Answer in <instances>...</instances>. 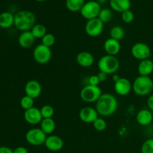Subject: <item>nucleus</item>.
<instances>
[{
	"label": "nucleus",
	"mask_w": 153,
	"mask_h": 153,
	"mask_svg": "<svg viewBox=\"0 0 153 153\" xmlns=\"http://www.w3.org/2000/svg\"><path fill=\"white\" fill-rule=\"evenodd\" d=\"M118 101L113 94L105 93L102 94L98 101L96 102V108L99 115L101 117H110L117 111Z\"/></svg>",
	"instance_id": "1"
},
{
	"label": "nucleus",
	"mask_w": 153,
	"mask_h": 153,
	"mask_svg": "<svg viewBox=\"0 0 153 153\" xmlns=\"http://www.w3.org/2000/svg\"><path fill=\"white\" fill-rule=\"evenodd\" d=\"M36 25V16L29 10H19L14 15V25L18 30L22 31H31Z\"/></svg>",
	"instance_id": "2"
},
{
	"label": "nucleus",
	"mask_w": 153,
	"mask_h": 153,
	"mask_svg": "<svg viewBox=\"0 0 153 153\" xmlns=\"http://www.w3.org/2000/svg\"><path fill=\"white\" fill-rule=\"evenodd\" d=\"M132 91L140 97L149 95L153 91V80L149 76H137L132 83Z\"/></svg>",
	"instance_id": "3"
},
{
	"label": "nucleus",
	"mask_w": 153,
	"mask_h": 153,
	"mask_svg": "<svg viewBox=\"0 0 153 153\" xmlns=\"http://www.w3.org/2000/svg\"><path fill=\"white\" fill-rule=\"evenodd\" d=\"M98 68L100 72L108 75L115 74L120 68V61L116 56L103 55L98 61Z\"/></svg>",
	"instance_id": "4"
},
{
	"label": "nucleus",
	"mask_w": 153,
	"mask_h": 153,
	"mask_svg": "<svg viewBox=\"0 0 153 153\" xmlns=\"http://www.w3.org/2000/svg\"><path fill=\"white\" fill-rule=\"evenodd\" d=\"M102 94L99 86L88 85L84 87L80 92V97L86 103L97 102Z\"/></svg>",
	"instance_id": "5"
},
{
	"label": "nucleus",
	"mask_w": 153,
	"mask_h": 153,
	"mask_svg": "<svg viewBox=\"0 0 153 153\" xmlns=\"http://www.w3.org/2000/svg\"><path fill=\"white\" fill-rule=\"evenodd\" d=\"M47 135L42 131L40 128H33L28 130L25 134V140L28 144L34 146L43 145Z\"/></svg>",
	"instance_id": "6"
},
{
	"label": "nucleus",
	"mask_w": 153,
	"mask_h": 153,
	"mask_svg": "<svg viewBox=\"0 0 153 153\" xmlns=\"http://www.w3.org/2000/svg\"><path fill=\"white\" fill-rule=\"evenodd\" d=\"M101 4L97 1H89L85 2L82 8L81 9L80 13L87 20L95 19L98 17L100 12L101 11Z\"/></svg>",
	"instance_id": "7"
},
{
	"label": "nucleus",
	"mask_w": 153,
	"mask_h": 153,
	"mask_svg": "<svg viewBox=\"0 0 153 153\" xmlns=\"http://www.w3.org/2000/svg\"><path fill=\"white\" fill-rule=\"evenodd\" d=\"M52 55L51 48L47 47L42 43L36 46L33 51L34 60L40 64H46L49 63L52 58Z\"/></svg>",
	"instance_id": "8"
},
{
	"label": "nucleus",
	"mask_w": 153,
	"mask_h": 153,
	"mask_svg": "<svg viewBox=\"0 0 153 153\" xmlns=\"http://www.w3.org/2000/svg\"><path fill=\"white\" fill-rule=\"evenodd\" d=\"M131 53L135 59L140 61L150 58L151 49L146 43L138 42L131 46Z\"/></svg>",
	"instance_id": "9"
},
{
	"label": "nucleus",
	"mask_w": 153,
	"mask_h": 153,
	"mask_svg": "<svg viewBox=\"0 0 153 153\" xmlns=\"http://www.w3.org/2000/svg\"><path fill=\"white\" fill-rule=\"evenodd\" d=\"M85 32L91 37H99L104 29V23L98 17L90 19L85 24Z\"/></svg>",
	"instance_id": "10"
},
{
	"label": "nucleus",
	"mask_w": 153,
	"mask_h": 153,
	"mask_svg": "<svg viewBox=\"0 0 153 153\" xmlns=\"http://www.w3.org/2000/svg\"><path fill=\"white\" fill-rule=\"evenodd\" d=\"M114 91L120 97L127 96L132 90V84L126 78L120 77L118 81L114 82Z\"/></svg>",
	"instance_id": "11"
},
{
	"label": "nucleus",
	"mask_w": 153,
	"mask_h": 153,
	"mask_svg": "<svg viewBox=\"0 0 153 153\" xmlns=\"http://www.w3.org/2000/svg\"><path fill=\"white\" fill-rule=\"evenodd\" d=\"M24 119L30 125H37L40 124L43 120L40 109L36 107L28 109L24 112Z\"/></svg>",
	"instance_id": "12"
},
{
	"label": "nucleus",
	"mask_w": 153,
	"mask_h": 153,
	"mask_svg": "<svg viewBox=\"0 0 153 153\" xmlns=\"http://www.w3.org/2000/svg\"><path fill=\"white\" fill-rule=\"evenodd\" d=\"M99 117L97 109L93 107H84L79 111V118L85 123H93Z\"/></svg>",
	"instance_id": "13"
},
{
	"label": "nucleus",
	"mask_w": 153,
	"mask_h": 153,
	"mask_svg": "<svg viewBox=\"0 0 153 153\" xmlns=\"http://www.w3.org/2000/svg\"><path fill=\"white\" fill-rule=\"evenodd\" d=\"M25 95L31 97L34 100L38 98L42 93L41 85L37 80H30L25 85Z\"/></svg>",
	"instance_id": "14"
},
{
	"label": "nucleus",
	"mask_w": 153,
	"mask_h": 153,
	"mask_svg": "<svg viewBox=\"0 0 153 153\" xmlns=\"http://www.w3.org/2000/svg\"><path fill=\"white\" fill-rule=\"evenodd\" d=\"M44 145L49 150L52 152H58L64 146V140L59 136L50 134L46 137Z\"/></svg>",
	"instance_id": "15"
},
{
	"label": "nucleus",
	"mask_w": 153,
	"mask_h": 153,
	"mask_svg": "<svg viewBox=\"0 0 153 153\" xmlns=\"http://www.w3.org/2000/svg\"><path fill=\"white\" fill-rule=\"evenodd\" d=\"M76 62L80 67L84 68H88L94 65V57L91 52L87 51H82L78 53L76 56Z\"/></svg>",
	"instance_id": "16"
},
{
	"label": "nucleus",
	"mask_w": 153,
	"mask_h": 153,
	"mask_svg": "<svg viewBox=\"0 0 153 153\" xmlns=\"http://www.w3.org/2000/svg\"><path fill=\"white\" fill-rule=\"evenodd\" d=\"M103 47H104V49L107 55L116 56L120 52L121 45L119 40L109 37L107 40H105Z\"/></svg>",
	"instance_id": "17"
},
{
	"label": "nucleus",
	"mask_w": 153,
	"mask_h": 153,
	"mask_svg": "<svg viewBox=\"0 0 153 153\" xmlns=\"http://www.w3.org/2000/svg\"><path fill=\"white\" fill-rule=\"evenodd\" d=\"M35 40L31 31H22L18 37V43L23 49H28L34 45Z\"/></svg>",
	"instance_id": "18"
},
{
	"label": "nucleus",
	"mask_w": 153,
	"mask_h": 153,
	"mask_svg": "<svg viewBox=\"0 0 153 153\" xmlns=\"http://www.w3.org/2000/svg\"><path fill=\"white\" fill-rule=\"evenodd\" d=\"M136 120L139 125L142 126H146L152 122V112L149 109H141L137 112L136 115Z\"/></svg>",
	"instance_id": "19"
},
{
	"label": "nucleus",
	"mask_w": 153,
	"mask_h": 153,
	"mask_svg": "<svg viewBox=\"0 0 153 153\" xmlns=\"http://www.w3.org/2000/svg\"><path fill=\"white\" fill-rule=\"evenodd\" d=\"M111 9L122 13L126 10H130L131 5V0H110Z\"/></svg>",
	"instance_id": "20"
},
{
	"label": "nucleus",
	"mask_w": 153,
	"mask_h": 153,
	"mask_svg": "<svg viewBox=\"0 0 153 153\" xmlns=\"http://www.w3.org/2000/svg\"><path fill=\"white\" fill-rule=\"evenodd\" d=\"M139 76H149L153 73V61L151 59L140 61L137 66Z\"/></svg>",
	"instance_id": "21"
},
{
	"label": "nucleus",
	"mask_w": 153,
	"mask_h": 153,
	"mask_svg": "<svg viewBox=\"0 0 153 153\" xmlns=\"http://www.w3.org/2000/svg\"><path fill=\"white\" fill-rule=\"evenodd\" d=\"M40 127L42 131L46 134V135H50L55 130L56 124H55V120L52 118H46L43 119L40 123Z\"/></svg>",
	"instance_id": "22"
},
{
	"label": "nucleus",
	"mask_w": 153,
	"mask_h": 153,
	"mask_svg": "<svg viewBox=\"0 0 153 153\" xmlns=\"http://www.w3.org/2000/svg\"><path fill=\"white\" fill-rule=\"evenodd\" d=\"M14 25V15L10 12L5 11L0 13V27L8 28Z\"/></svg>",
	"instance_id": "23"
},
{
	"label": "nucleus",
	"mask_w": 153,
	"mask_h": 153,
	"mask_svg": "<svg viewBox=\"0 0 153 153\" xmlns=\"http://www.w3.org/2000/svg\"><path fill=\"white\" fill-rule=\"evenodd\" d=\"M85 4V0H66L65 5L67 10L71 12H80Z\"/></svg>",
	"instance_id": "24"
},
{
	"label": "nucleus",
	"mask_w": 153,
	"mask_h": 153,
	"mask_svg": "<svg viewBox=\"0 0 153 153\" xmlns=\"http://www.w3.org/2000/svg\"><path fill=\"white\" fill-rule=\"evenodd\" d=\"M31 31L35 39H42L48 33L46 27L43 24H36Z\"/></svg>",
	"instance_id": "25"
},
{
	"label": "nucleus",
	"mask_w": 153,
	"mask_h": 153,
	"mask_svg": "<svg viewBox=\"0 0 153 153\" xmlns=\"http://www.w3.org/2000/svg\"><path fill=\"white\" fill-rule=\"evenodd\" d=\"M125 36V31L123 28L119 25H116L111 28L110 31V37L117 40H120Z\"/></svg>",
	"instance_id": "26"
},
{
	"label": "nucleus",
	"mask_w": 153,
	"mask_h": 153,
	"mask_svg": "<svg viewBox=\"0 0 153 153\" xmlns=\"http://www.w3.org/2000/svg\"><path fill=\"white\" fill-rule=\"evenodd\" d=\"M112 17H113V12H112V10L111 8H108V7L102 9L98 16L99 19L103 23L108 22L112 19Z\"/></svg>",
	"instance_id": "27"
},
{
	"label": "nucleus",
	"mask_w": 153,
	"mask_h": 153,
	"mask_svg": "<svg viewBox=\"0 0 153 153\" xmlns=\"http://www.w3.org/2000/svg\"><path fill=\"white\" fill-rule=\"evenodd\" d=\"M20 106L25 111L34 107V100L28 96L25 95L20 100Z\"/></svg>",
	"instance_id": "28"
},
{
	"label": "nucleus",
	"mask_w": 153,
	"mask_h": 153,
	"mask_svg": "<svg viewBox=\"0 0 153 153\" xmlns=\"http://www.w3.org/2000/svg\"><path fill=\"white\" fill-rule=\"evenodd\" d=\"M40 112L43 117V119L46 118H52L54 114H55V110L53 107L50 105H44L40 108Z\"/></svg>",
	"instance_id": "29"
},
{
	"label": "nucleus",
	"mask_w": 153,
	"mask_h": 153,
	"mask_svg": "<svg viewBox=\"0 0 153 153\" xmlns=\"http://www.w3.org/2000/svg\"><path fill=\"white\" fill-rule=\"evenodd\" d=\"M55 35L52 33H47L43 38L41 39L42 44L44 45V46H47V47L51 48L54 44L55 43Z\"/></svg>",
	"instance_id": "30"
},
{
	"label": "nucleus",
	"mask_w": 153,
	"mask_h": 153,
	"mask_svg": "<svg viewBox=\"0 0 153 153\" xmlns=\"http://www.w3.org/2000/svg\"><path fill=\"white\" fill-rule=\"evenodd\" d=\"M93 126L97 131H103L107 128V123L103 118L98 117L93 123Z\"/></svg>",
	"instance_id": "31"
},
{
	"label": "nucleus",
	"mask_w": 153,
	"mask_h": 153,
	"mask_svg": "<svg viewBox=\"0 0 153 153\" xmlns=\"http://www.w3.org/2000/svg\"><path fill=\"white\" fill-rule=\"evenodd\" d=\"M141 153H153V138L147 139L141 146Z\"/></svg>",
	"instance_id": "32"
},
{
	"label": "nucleus",
	"mask_w": 153,
	"mask_h": 153,
	"mask_svg": "<svg viewBox=\"0 0 153 153\" xmlns=\"http://www.w3.org/2000/svg\"><path fill=\"white\" fill-rule=\"evenodd\" d=\"M121 19L126 23H131L134 19V14L131 10H126L121 13Z\"/></svg>",
	"instance_id": "33"
},
{
	"label": "nucleus",
	"mask_w": 153,
	"mask_h": 153,
	"mask_svg": "<svg viewBox=\"0 0 153 153\" xmlns=\"http://www.w3.org/2000/svg\"><path fill=\"white\" fill-rule=\"evenodd\" d=\"M88 82H89L88 85H94V86H99V85L100 83V81L99 79V77L97 75H92L88 79Z\"/></svg>",
	"instance_id": "34"
},
{
	"label": "nucleus",
	"mask_w": 153,
	"mask_h": 153,
	"mask_svg": "<svg viewBox=\"0 0 153 153\" xmlns=\"http://www.w3.org/2000/svg\"><path fill=\"white\" fill-rule=\"evenodd\" d=\"M98 76L99 79H100V82H105L108 79V74L106 73H103V72H100V73L97 74Z\"/></svg>",
	"instance_id": "35"
},
{
	"label": "nucleus",
	"mask_w": 153,
	"mask_h": 153,
	"mask_svg": "<svg viewBox=\"0 0 153 153\" xmlns=\"http://www.w3.org/2000/svg\"><path fill=\"white\" fill-rule=\"evenodd\" d=\"M147 106L149 110L153 112V94H151L147 100Z\"/></svg>",
	"instance_id": "36"
},
{
	"label": "nucleus",
	"mask_w": 153,
	"mask_h": 153,
	"mask_svg": "<svg viewBox=\"0 0 153 153\" xmlns=\"http://www.w3.org/2000/svg\"><path fill=\"white\" fill-rule=\"evenodd\" d=\"M13 153H28V149L24 146H18L13 150Z\"/></svg>",
	"instance_id": "37"
},
{
	"label": "nucleus",
	"mask_w": 153,
	"mask_h": 153,
	"mask_svg": "<svg viewBox=\"0 0 153 153\" xmlns=\"http://www.w3.org/2000/svg\"><path fill=\"white\" fill-rule=\"evenodd\" d=\"M0 153H13V150L7 146H0Z\"/></svg>",
	"instance_id": "38"
},
{
	"label": "nucleus",
	"mask_w": 153,
	"mask_h": 153,
	"mask_svg": "<svg viewBox=\"0 0 153 153\" xmlns=\"http://www.w3.org/2000/svg\"><path fill=\"white\" fill-rule=\"evenodd\" d=\"M120 78V76L119 75H117L116 73L115 74H113V76H112V80H113L114 82H116L117 81H118Z\"/></svg>",
	"instance_id": "39"
},
{
	"label": "nucleus",
	"mask_w": 153,
	"mask_h": 153,
	"mask_svg": "<svg viewBox=\"0 0 153 153\" xmlns=\"http://www.w3.org/2000/svg\"><path fill=\"white\" fill-rule=\"evenodd\" d=\"M97 1H98V2L101 4H105V3L107 1V0H98Z\"/></svg>",
	"instance_id": "40"
},
{
	"label": "nucleus",
	"mask_w": 153,
	"mask_h": 153,
	"mask_svg": "<svg viewBox=\"0 0 153 153\" xmlns=\"http://www.w3.org/2000/svg\"><path fill=\"white\" fill-rule=\"evenodd\" d=\"M35 1H38V2H43V1H45L46 0H35Z\"/></svg>",
	"instance_id": "41"
}]
</instances>
